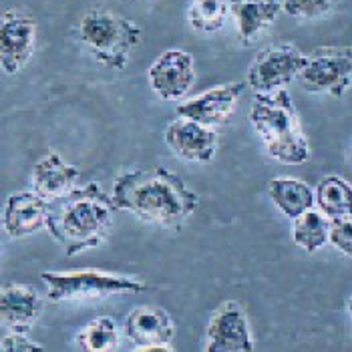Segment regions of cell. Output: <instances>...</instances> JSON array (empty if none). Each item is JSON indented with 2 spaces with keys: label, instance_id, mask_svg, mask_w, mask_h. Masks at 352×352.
<instances>
[{
  "label": "cell",
  "instance_id": "6da1fadb",
  "mask_svg": "<svg viewBox=\"0 0 352 352\" xmlns=\"http://www.w3.org/2000/svg\"><path fill=\"white\" fill-rule=\"evenodd\" d=\"M111 199L117 210L173 232H177L199 206V195L177 173L163 165L119 173L111 186Z\"/></svg>",
  "mask_w": 352,
  "mask_h": 352
},
{
  "label": "cell",
  "instance_id": "7a4b0ae2",
  "mask_svg": "<svg viewBox=\"0 0 352 352\" xmlns=\"http://www.w3.org/2000/svg\"><path fill=\"white\" fill-rule=\"evenodd\" d=\"M115 204L99 182L79 186L49 204L47 232L69 258L93 250L107 240Z\"/></svg>",
  "mask_w": 352,
  "mask_h": 352
},
{
  "label": "cell",
  "instance_id": "3957f363",
  "mask_svg": "<svg viewBox=\"0 0 352 352\" xmlns=\"http://www.w3.org/2000/svg\"><path fill=\"white\" fill-rule=\"evenodd\" d=\"M248 119L262 139L272 162L302 165L310 160L312 149L288 91L280 89L254 95Z\"/></svg>",
  "mask_w": 352,
  "mask_h": 352
},
{
  "label": "cell",
  "instance_id": "277c9868",
  "mask_svg": "<svg viewBox=\"0 0 352 352\" xmlns=\"http://www.w3.org/2000/svg\"><path fill=\"white\" fill-rule=\"evenodd\" d=\"M75 34L97 63L113 71H123L129 65L131 53L143 38L139 25L105 8L87 10L77 23Z\"/></svg>",
  "mask_w": 352,
  "mask_h": 352
},
{
  "label": "cell",
  "instance_id": "5b68a950",
  "mask_svg": "<svg viewBox=\"0 0 352 352\" xmlns=\"http://www.w3.org/2000/svg\"><path fill=\"white\" fill-rule=\"evenodd\" d=\"M41 280L47 286V298L51 302H81L119 294H141L147 290L143 280L103 270L43 272Z\"/></svg>",
  "mask_w": 352,
  "mask_h": 352
},
{
  "label": "cell",
  "instance_id": "8992f818",
  "mask_svg": "<svg viewBox=\"0 0 352 352\" xmlns=\"http://www.w3.org/2000/svg\"><path fill=\"white\" fill-rule=\"evenodd\" d=\"M296 81L308 93L342 97L352 85L351 47L314 49Z\"/></svg>",
  "mask_w": 352,
  "mask_h": 352
},
{
  "label": "cell",
  "instance_id": "52a82bcc",
  "mask_svg": "<svg viewBox=\"0 0 352 352\" xmlns=\"http://www.w3.org/2000/svg\"><path fill=\"white\" fill-rule=\"evenodd\" d=\"M306 63L308 54L302 53L292 43L266 47L258 53L248 69V85L254 95L280 91L298 79Z\"/></svg>",
  "mask_w": 352,
  "mask_h": 352
},
{
  "label": "cell",
  "instance_id": "ba28073f",
  "mask_svg": "<svg viewBox=\"0 0 352 352\" xmlns=\"http://www.w3.org/2000/svg\"><path fill=\"white\" fill-rule=\"evenodd\" d=\"M36 47L34 19L16 8H8L0 19V65L4 75H16L28 65Z\"/></svg>",
  "mask_w": 352,
  "mask_h": 352
},
{
  "label": "cell",
  "instance_id": "9c48e42d",
  "mask_svg": "<svg viewBox=\"0 0 352 352\" xmlns=\"http://www.w3.org/2000/svg\"><path fill=\"white\" fill-rule=\"evenodd\" d=\"M206 352H254V336L244 308L228 300L210 316L206 328Z\"/></svg>",
  "mask_w": 352,
  "mask_h": 352
},
{
  "label": "cell",
  "instance_id": "30bf717a",
  "mask_svg": "<svg viewBox=\"0 0 352 352\" xmlns=\"http://www.w3.org/2000/svg\"><path fill=\"white\" fill-rule=\"evenodd\" d=\"M151 91L163 101H184L195 82V63L188 51L169 49L147 71Z\"/></svg>",
  "mask_w": 352,
  "mask_h": 352
},
{
  "label": "cell",
  "instance_id": "8fae6325",
  "mask_svg": "<svg viewBox=\"0 0 352 352\" xmlns=\"http://www.w3.org/2000/svg\"><path fill=\"white\" fill-rule=\"evenodd\" d=\"M163 139L173 155L191 163H212L216 160L219 147V139L214 127L201 125L179 115L167 123Z\"/></svg>",
  "mask_w": 352,
  "mask_h": 352
},
{
  "label": "cell",
  "instance_id": "7c38bea8",
  "mask_svg": "<svg viewBox=\"0 0 352 352\" xmlns=\"http://www.w3.org/2000/svg\"><path fill=\"white\" fill-rule=\"evenodd\" d=\"M244 82H223L212 87L195 97L179 101L175 113L179 117L193 119L208 127H219L230 121V117L236 111V103L242 95Z\"/></svg>",
  "mask_w": 352,
  "mask_h": 352
},
{
  "label": "cell",
  "instance_id": "4fadbf2b",
  "mask_svg": "<svg viewBox=\"0 0 352 352\" xmlns=\"http://www.w3.org/2000/svg\"><path fill=\"white\" fill-rule=\"evenodd\" d=\"M49 201L34 190L14 191L6 197L2 208V230L12 240L34 236L47 228Z\"/></svg>",
  "mask_w": 352,
  "mask_h": 352
},
{
  "label": "cell",
  "instance_id": "5bb4252c",
  "mask_svg": "<svg viewBox=\"0 0 352 352\" xmlns=\"http://www.w3.org/2000/svg\"><path fill=\"white\" fill-rule=\"evenodd\" d=\"M45 300L25 284H8L0 294V318L2 326L14 334H28L43 316Z\"/></svg>",
  "mask_w": 352,
  "mask_h": 352
},
{
  "label": "cell",
  "instance_id": "9a60e30c",
  "mask_svg": "<svg viewBox=\"0 0 352 352\" xmlns=\"http://www.w3.org/2000/svg\"><path fill=\"white\" fill-rule=\"evenodd\" d=\"M81 173L79 167L67 163L58 153H47L34 163L30 173V186L49 204L56 201L79 188Z\"/></svg>",
  "mask_w": 352,
  "mask_h": 352
},
{
  "label": "cell",
  "instance_id": "2e32d148",
  "mask_svg": "<svg viewBox=\"0 0 352 352\" xmlns=\"http://www.w3.org/2000/svg\"><path fill=\"white\" fill-rule=\"evenodd\" d=\"M125 336L135 346L171 344L175 338V322L160 306H139L125 318Z\"/></svg>",
  "mask_w": 352,
  "mask_h": 352
},
{
  "label": "cell",
  "instance_id": "e0dca14e",
  "mask_svg": "<svg viewBox=\"0 0 352 352\" xmlns=\"http://www.w3.org/2000/svg\"><path fill=\"white\" fill-rule=\"evenodd\" d=\"M282 10V0H230V14L242 45H252Z\"/></svg>",
  "mask_w": 352,
  "mask_h": 352
},
{
  "label": "cell",
  "instance_id": "ac0fdd59",
  "mask_svg": "<svg viewBox=\"0 0 352 352\" xmlns=\"http://www.w3.org/2000/svg\"><path fill=\"white\" fill-rule=\"evenodd\" d=\"M268 195L272 204L290 219H296L308 210L316 208V190H312L298 177H274L268 184Z\"/></svg>",
  "mask_w": 352,
  "mask_h": 352
},
{
  "label": "cell",
  "instance_id": "d6986e66",
  "mask_svg": "<svg viewBox=\"0 0 352 352\" xmlns=\"http://www.w3.org/2000/svg\"><path fill=\"white\" fill-rule=\"evenodd\" d=\"M316 208L328 219L352 216V184L340 175H326L316 186Z\"/></svg>",
  "mask_w": 352,
  "mask_h": 352
},
{
  "label": "cell",
  "instance_id": "ffe728a7",
  "mask_svg": "<svg viewBox=\"0 0 352 352\" xmlns=\"http://www.w3.org/2000/svg\"><path fill=\"white\" fill-rule=\"evenodd\" d=\"M330 223L332 219L318 210H308L296 219H292V240L308 254H314L330 244Z\"/></svg>",
  "mask_w": 352,
  "mask_h": 352
},
{
  "label": "cell",
  "instance_id": "44dd1931",
  "mask_svg": "<svg viewBox=\"0 0 352 352\" xmlns=\"http://www.w3.org/2000/svg\"><path fill=\"white\" fill-rule=\"evenodd\" d=\"M121 342V332L111 316H99L85 324L77 334L82 352H115Z\"/></svg>",
  "mask_w": 352,
  "mask_h": 352
},
{
  "label": "cell",
  "instance_id": "7402d4cb",
  "mask_svg": "<svg viewBox=\"0 0 352 352\" xmlns=\"http://www.w3.org/2000/svg\"><path fill=\"white\" fill-rule=\"evenodd\" d=\"M230 16V0H191L188 21L193 30L212 34L221 30Z\"/></svg>",
  "mask_w": 352,
  "mask_h": 352
},
{
  "label": "cell",
  "instance_id": "603a6c76",
  "mask_svg": "<svg viewBox=\"0 0 352 352\" xmlns=\"http://www.w3.org/2000/svg\"><path fill=\"white\" fill-rule=\"evenodd\" d=\"M336 0H282V10L294 19H318L326 14Z\"/></svg>",
  "mask_w": 352,
  "mask_h": 352
},
{
  "label": "cell",
  "instance_id": "cb8c5ba5",
  "mask_svg": "<svg viewBox=\"0 0 352 352\" xmlns=\"http://www.w3.org/2000/svg\"><path fill=\"white\" fill-rule=\"evenodd\" d=\"M330 245L340 254L352 258V216L332 219L330 223Z\"/></svg>",
  "mask_w": 352,
  "mask_h": 352
},
{
  "label": "cell",
  "instance_id": "d4e9b609",
  "mask_svg": "<svg viewBox=\"0 0 352 352\" xmlns=\"http://www.w3.org/2000/svg\"><path fill=\"white\" fill-rule=\"evenodd\" d=\"M0 352H45V346L30 340L27 334H14L8 332L2 336Z\"/></svg>",
  "mask_w": 352,
  "mask_h": 352
},
{
  "label": "cell",
  "instance_id": "484cf974",
  "mask_svg": "<svg viewBox=\"0 0 352 352\" xmlns=\"http://www.w3.org/2000/svg\"><path fill=\"white\" fill-rule=\"evenodd\" d=\"M133 352H173L169 344H153V346H139Z\"/></svg>",
  "mask_w": 352,
  "mask_h": 352
},
{
  "label": "cell",
  "instance_id": "4316f807",
  "mask_svg": "<svg viewBox=\"0 0 352 352\" xmlns=\"http://www.w3.org/2000/svg\"><path fill=\"white\" fill-rule=\"evenodd\" d=\"M346 310H349V316H351V320H352V294H351V298H349V302H346Z\"/></svg>",
  "mask_w": 352,
  "mask_h": 352
},
{
  "label": "cell",
  "instance_id": "83f0119b",
  "mask_svg": "<svg viewBox=\"0 0 352 352\" xmlns=\"http://www.w3.org/2000/svg\"><path fill=\"white\" fill-rule=\"evenodd\" d=\"M351 54H352V47H351Z\"/></svg>",
  "mask_w": 352,
  "mask_h": 352
}]
</instances>
